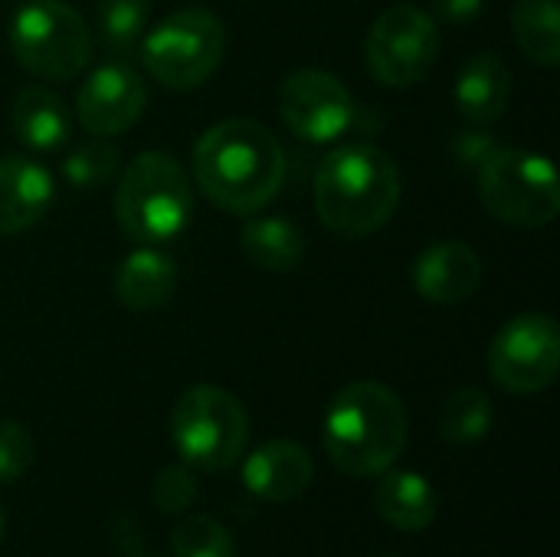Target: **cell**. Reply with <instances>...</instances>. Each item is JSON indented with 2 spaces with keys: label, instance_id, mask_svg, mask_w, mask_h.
Returning a JSON list of instances; mask_svg holds the SVG:
<instances>
[{
  "label": "cell",
  "instance_id": "6da1fadb",
  "mask_svg": "<svg viewBox=\"0 0 560 557\" xmlns=\"http://www.w3.org/2000/svg\"><path fill=\"white\" fill-rule=\"evenodd\" d=\"M194 181L226 213H259L285 181L279 138L253 118H226L194 144Z\"/></svg>",
  "mask_w": 560,
  "mask_h": 557
},
{
  "label": "cell",
  "instance_id": "7a4b0ae2",
  "mask_svg": "<svg viewBox=\"0 0 560 557\" xmlns=\"http://www.w3.org/2000/svg\"><path fill=\"white\" fill-rule=\"evenodd\" d=\"M404 401L377 381H354L335 394L325 414L322 443L345 476H381L407 446Z\"/></svg>",
  "mask_w": 560,
  "mask_h": 557
},
{
  "label": "cell",
  "instance_id": "3957f363",
  "mask_svg": "<svg viewBox=\"0 0 560 557\" xmlns=\"http://www.w3.org/2000/svg\"><path fill=\"white\" fill-rule=\"evenodd\" d=\"M400 204V171L374 144L335 148L315 174L318 220L338 236L377 233Z\"/></svg>",
  "mask_w": 560,
  "mask_h": 557
},
{
  "label": "cell",
  "instance_id": "277c9868",
  "mask_svg": "<svg viewBox=\"0 0 560 557\" xmlns=\"http://www.w3.org/2000/svg\"><path fill=\"white\" fill-rule=\"evenodd\" d=\"M115 217L138 246L180 236L194 217V190L184 167L164 151H144L125 164L115 187Z\"/></svg>",
  "mask_w": 560,
  "mask_h": 557
},
{
  "label": "cell",
  "instance_id": "5b68a950",
  "mask_svg": "<svg viewBox=\"0 0 560 557\" xmlns=\"http://www.w3.org/2000/svg\"><path fill=\"white\" fill-rule=\"evenodd\" d=\"M171 440L190 469L226 473L243 460L249 417L230 391L217 384H194L171 410Z\"/></svg>",
  "mask_w": 560,
  "mask_h": 557
},
{
  "label": "cell",
  "instance_id": "8992f818",
  "mask_svg": "<svg viewBox=\"0 0 560 557\" xmlns=\"http://www.w3.org/2000/svg\"><path fill=\"white\" fill-rule=\"evenodd\" d=\"M479 200L509 227H548L560 213V184L551 158L525 148H495L479 164Z\"/></svg>",
  "mask_w": 560,
  "mask_h": 557
},
{
  "label": "cell",
  "instance_id": "52a82bcc",
  "mask_svg": "<svg viewBox=\"0 0 560 557\" xmlns=\"http://www.w3.org/2000/svg\"><path fill=\"white\" fill-rule=\"evenodd\" d=\"M141 62L148 76L167 89L203 85L223 59V23L203 7H184L141 36Z\"/></svg>",
  "mask_w": 560,
  "mask_h": 557
},
{
  "label": "cell",
  "instance_id": "ba28073f",
  "mask_svg": "<svg viewBox=\"0 0 560 557\" xmlns=\"http://www.w3.org/2000/svg\"><path fill=\"white\" fill-rule=\"evenodd\" d=\"M13 59L39 79H75L89 62V30L66 0H26L10 20Z\"/></svg>",
  "mask_w": 560,
  "mask_h": 557
},
{
  "label": "cell",
  "instance_id": "9c48e42d",
  "mask_svg": "<svg viewBox=\"0 0 560 557\" xmlns=\"http://www.w3.org/2000/svg\"><path fill=\"white\" fill-rule=\"evenodd\" d=\"M440 56V30L433 16L413 3L387 7L364 43L368 69L377 82L390 89H410L423 82Z\"/></svg>",
  "mask_w": 560,
  "mask_h": 557
},
{
  "label": "cell",
  "instance_id": "30bf717a",
  "mask_svg": "<svg viewBox=\"0 0 560 557\" xmlns=\"http://www.w3.org/2000/svg\"><path fill=\"white\" fill-rule=\"evenodd\" d=\"M489 371L509 394L528 397L555 384L560 371V328L545 312L515 315L489 348Z\"/></svg>",
  "mask_w": 560,
  "mask_h": 557
},
{
  "label": "cell",
  "instance_id": "8fae6325",
  "mask_svg": "<svg viewBox=\"0 0 560 557\" xmlns=\"http://www.w3.org/2000/svg\"><path fill=\"white\" fill-rule=\"evenodd\" d=\"M279 115L308 144L338 141L354 121V98L345 82L322 69H299L279 89Z\"/></svg>",
  "mask_w": 560,
  "mask_h": 557
},
{
  "label": "cell",
  "instance_id": "7c38bea8",
  "mask_svg": "<svg viewBox=\"0 0 560 557\" xmlns=\"http://www.w3.org/2000/svg\"><path fill=\"white\" fill-rule=\"evenodd\" d=\"M148 92L141 76L125 62L98 66L75 95V118L95 138L128 131L144 112Z\"/></svg>",
  "mask_w": 560,
  "mask_h": 557
},
{
  "label": "cell",
  "instance_id": "4fadbf2b",
  "mask_svg": "<svg viewBox=\"0 0 560 557\" xmlns=\"http://www.w3.org/2000/svg\"><path fill=\"white\" fill-rule=\"evenodd\" d=\"M482 286V259L459 240L427 246L413 263V289L433 305H459Z\"/></svg>",
  "mask_w": 560,
  "mask_h": 557
},
{
  "label": "cell",
  "instance_id": "5bb4252c",
  "mask_svg": "<svg viewBox=\"0 0 560 557\" xmlns=\"http://www.w3.org/2000/svg\"><path fill=\"white\" fill-rule=\"evenodd\" d=\"M315 479V463L305 446L292 440H269L256 446L243 463V486L249 496L285 506L305 496V489Z\"/></svg>",
  "mask_w": 560,
  "mask_h": 557
},
{
  "label": "cell",
  "instance_id": "9a60e30c",
  "mask_svg": "<svg viewBox=\"0 0 560 557\" xmlns=\"http://www.w3.org/2000/svg\"><path fill=\"white\" fill-rule=\"evenodd\" d=\"M52 174L26 154L0 158V233L13 236L36 227L52 207Z\"/></svg>",
  "mask_w": 560,
  "mask_h": 557
},
{
  "label": "cell",
  "instance_id": "2e32d148",
  "mask_svg": "<svg viewBox=\"0 0 560 557\" xmlns=\"http://www.w3.org/2000/svg\"><path fill=\"white\" fill-rule=\"evenodd\" d=\"M512 95V72L495 53H476L469 56L456 72V108L466 121L486 128L502 118Z\"/></svg>",
  "mask_w": 560,
  "mask_h": 557
},
{
  "label": "cell",
  "instance_id": "e0dca14e",
  "mask_svg": "<svg viewBox=\"0 0 560 557\" xmlns=\"http://www.w3.org/2000/svg\"><path fill=\"white\" fill-rule=\"evenodd\" d=\"M177 289V266L158 246H138L115 276V299L128 312H154Z\"/></svg>",
  "mask_w": 560,
  "mask_h": 557
},
{
  "label": "cell",
  "instance_id": "ac0fdd59",
  "mask_svg": "<svg viewBox=\"0 0 560 557\" xmlns=\"http://www.w3.org/2000/svg\"><path fill=\"white\" fill-rule=\"evenodd\" d=\"M374 512L397 532H423L436 519V489L410 469H387L371 499Z\"/></svg>",
  "mask_w": 560,
  "mask_h": 557
},
{
  "label": "cell",
  "instance_id": "d6986e66",
  "mask_svg": "<svg viewBox=\"0 0 560 557\" xmlns=\"http://www.w3.org/2000/svg\"><path fill=\"white\" fill-rule=\"evenodd\" d=\"M13 135L30 151H56L72 135V118L62 105V98L49 89L26 85L10 108Z\"/></svg>",
  "mask_w": 560,
  "mask_h": 557
},
{
  "label": "cell",
  "instance_id": "ffe728a7",
  "mask_svg": "<svg viewBox=\"0 0 560 557\" xmlns=\"http://www.w3.org/2000/svg\"><path fill=\"white\" fill-rule=\"evenodd\" d=\"M246 256L269 272H292L305 256V236L299 227H292L282 217H253L246 220L243 233Z\"/></svg>",
  "mask_w": 560,
  "mask_h": 557
},
{
  "label": "cell",
  "instance_id": "44dd1931",
  "mask_svg": "<svg viewBox=\"0 0 560 557\" xmlns=\"http://www.w3.org/2000/svg\"><path fill=\"white\" fill-rule=\"evenodd\" d=\"M512 26L522 53L555 69L560 62V7L558 0H515L512 7Z\"/></svg>",
  "mask_w": 560,
  "mask_h": 557
},
{
  "label": "cell",
  "instance_id": "7402d4cb",
  "mask_svg": "<svg viewBox=\"0 0 560 557\" xmlns=\"http://www.w3.org/2000/svg\"><path fill=\"white\" fill-rule=\"evenodd\" d=\"M492 401L479 387H459L446 397L440 414V433L453 446H472L482 443L492 430Z\"/></svg>",
  "mask_w": 560,
  "mask_h": 557
},
{
  "label": "cell",
  "instance_id": "603a6c76",
  "mask_svg": "<svg viewBox=\"0 0 560 557\" xmlns=\"http://www.w3.org/2000/svg\"><path fill=\"white\" fill-rule=\"evenodd\" d=\"M151 0H98V30L115 56H131L144 36Z\"/></svg>",
  "mask_w": 560,
  "mask_h": 557
},
{
  "label": "cell",
  "instance_id": "cb8c5ba5",
  "mask_svg": "<svg viewBox=\"0 0 560 557\" xmlns=\"http://www.w3.org/2000/svg\"><path fill=\"white\" fill-rule=\"evenodd\" d=\"M121 167V154L115 144H108L105 138H92V141H82L75 144L66 158H62V177L79 187V190H89V187H102L108 184Z\"/></svg>",
  "mask_w": 560,
  "mask_h": 557
},
{
  "label": "cell",
  "instance_id": "d4e9b609",
  "mask_svg": "<svg viewBox=\"0 0 560 557\" xmlns=\"http://www.w3.org/2000/svg\"><path fill=\"white\" fill-rule=\"evenodd\" d=\"M171 548L177 557H236L233 535L210 515H187L174 529Z\"/></svg>",
  "mask_w": 560,
  "mask_h": 557
},
{
  "label": "cell",
  "instance_id": "484cf974",
  "mask_svg": "<svg viewBox=\"0 0 560 557\" xmlns=\"http://www.w3.org/2000/svg\"><path fill=\"white\" fill-rule=\"evenodd\" d=\"M151 496H154V506L164 515H184L194 506V499H197V483H194L190 466L187 463L184 466L180 463L177 466H164L158 473V479H154Z\"/></svg>",
  "mask_w": 560,
  "mask_h": 557
},
{
  "label": "cell",
  "instance_id": "4316f807",
  "mask_svg": "<svg viewBox=\"0 0 560 557\" xmlns=\"http://www.w3.org/2000/svg\"><path fill=\"white\" fill-rule=\"evenodd\" d=\"M36 460V443L33 433L23 423H0V483L20 479Z\"/></svg>",
  "mask_w": 560,
  "mask_h": 557
},
{
  "label": "cell",
  "instance_id": "83f0119b",
  "mask_svg": "<svg viewBox=\"0 0 560 557\" xmlns=\"http://www.w3.org/2000/svg\"><path fill=\"white\" fill-rule=\"evenodd\" d=\"M499 144L492 141V135L489 131H463V135H456V141H453V158L459 161V167H472V171H479V164L495 151Z\"/></svg>",
  "mask_w": 560,
  "mask_h": 557
},
{
  "label": "cell",
  "instance_id": "f1b7e54d",
  "mask_svg": "<svg viewBox=\"0 0 560 557\" xmlns=\"http://www.w3.org/2000/svg\"><path fill=\"white\" fill-rule=\"evenodd\" d=\"M486 10V0H433V13L443 23H469Z\"/></svg>",
  "mask_w": 560,
  "mask_h": 557
},
{
  "label": "cell",
  "instance_id": "f546056e",
  "mask_svg": "<svg viewBox=\"0 0 560 557\" xmlns=\"http://www.w3.org/2000/svg\"><path fill=\"white\" fill-rule=\"evenodd\" d=\"M0 542H3V512H0Z\"/></svg>",
  "mask_w": 560,
  "mask_h": 557
}]
</instances>
